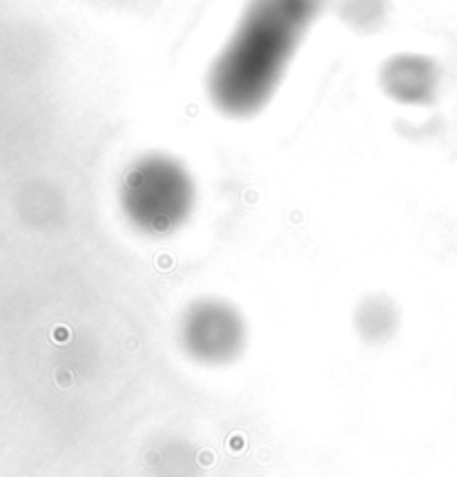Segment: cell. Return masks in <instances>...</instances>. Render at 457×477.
<instances>
[{"mask_svg": "<svg viewBox=\"0 0 457 477\" xmlns=\"http://www.w3.org/2000/svg\"><path fill=\"white\" fill-rule=\"evenodd\" d=\"M326 0H248L205 76L212 105L230 118L268 107Z\"/></svg>", "mask_w": 457, "mask_h": 477, "instance_id": "obj_1", "label": "cell"}, {"mask_svg": "<svg viewBox=\"0 0 457 477\" xmlns=\"http://www.w3.org/2000/svg\"><path fill=\"white\" fill-rule=\"evenodd\" d=\"M390 14V0H342L339 18L352 32L373 34L386 25Z\"/></svg>", "mask_w": 457, "mask_h": 477, "instance_id": "obj_4", "label": "cell"}, {"mask_svg": "<svg viewBox=\"0 0 457 477\" xmlns=\"http://www.w3.org/2000/svg\"><path fill=\"white\" fill-rule=\"evenodd\" d=\"M437 67L421 54H393L379 67V87L395 103L428 105L437 92Z\"/></svg>", "mask_w": 457, "mask_h": 477, "instance_id": "obj_3", "label": "cell"}, {"mask_svg": "<svg viewBox=\"0 0 457 477\" xmlns=\"http://www.w3.org/2000/svg\"><path fill=\"white\" fill-rule=\"evenodd\" d=\"M196 178L179 156L145 152L127 165L118 183L125 216L147 232H168L185 223L196 205Z\"/></svg>", "mask_w": 457, "mask_h": 477, "instance_id": "obj_2", "label": "cell"}]
</instances>
